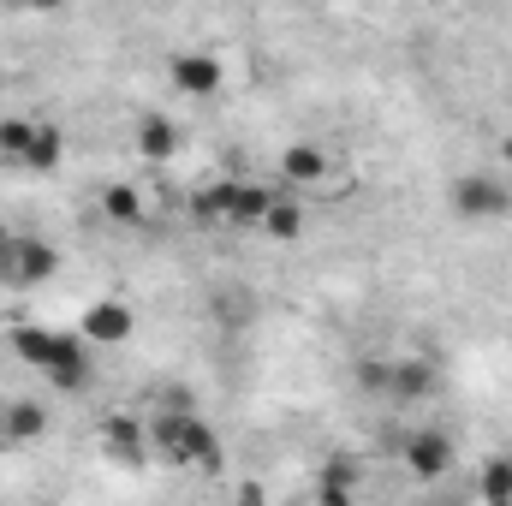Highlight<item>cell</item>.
Segmentation results:
<instances>
[{
	"mask_svg": "<svg viewBox=\"0 0 512 506\" xmlns=\"http://www.w3.org/2000/svg\"><path fill=\"white\" fill-rule=\"evenodd\" d=\"M12 352H18V364H30L36 376H48L60 393H84L90 376H96L84 334H66V328H36V322H24V328H12Z\"/></svg>",
	"mask_w": 512,
	"mask_h": 506,
	"instance_id": "1",
	"label": "cell"
},
{
	"mask_svg": "<svg viewBox=\"0 0 512 506\" xmlns=\"http://www.w3.org/2000/svg\"><path fill=\"white\" fill-rule=\"evenodd\" d=\"M143 429H149V453H155L161 465H179V471H215V465L227 459L221 435H215L197 411H185V405L155 411Z\"/></svg>",
	"mask_w": 512,
	"mask_h": 506,
	"instance_id": "2",
	"label": "cell"
},
{
	"mask_svg": "<svg viewBox=\"0 0 512 506\" xmlns=\"http://www.w3.org/2000/svg\"><path fill=\"white\" fill-rule=\"evenodd\" d=\"M268 203H274V191L268 185H251V179H221V185H209V191H197V221L203 227H262V215H268Z\"/></svg>",
	"mask_w": 512,
	"mask_h": 506,
	"instance_id": "3",
	"label": "cell"
},
{
	"mask_svg": "<svg viewBox=\"0 0 512 506\" xmlns=\"http://www.w3.org/2000/svg\"><path fill=\"white\" fill-rule=\"evenodd\" d=\"M447 203H453V215L471 221V227H483V221H507L512 215V185L501 179V173L471 167V173H459V179L447 185Z\"/></svg>",
	"mask_w": 512,
	"mask_h": 506,
	"instance_id": "4",
	"label": "cell"
},
{
	"mask_svg": "<svg viewBox=\"0 0 512 506\" xmlns=\"http://www.w3.org/2000/svg\"><path fill=\"white\" fill-rule=\"evenodd\" d=\"M54 268H60V251H54L48 239H36V233H6V227H0V286L30 292V286L54 280Z\"/></svg>",
	"mask_w": 512,
	"mask_h": 506,
	"instance_id": "5",
	"label": "cell"
},
{
	"mask_svg": "<svg viewBox=\"0 0 512 506\" xmlns=\"http://www.w3.org/2000/svg\"><path fill=\"white\" fill-rule=\"evenodd\" d=\"M399 459H405V471H417V477H441V471L453 465V435L435 429V423L405 429V435H399Z\"/></svg>",
	"mask_w": 512,
	"mask_h": 506,
	"instance_id": "6",
	"label": "cell"
},
{
	"mask_svg": "<svg viewBox=\"0 0 512 506\" xmlns=\"http://www.w3.org/2000/svg\"><path fill=\"white\" fill-rule=\"evenodd\" d=\"M167 78H173L179 96H215L221 90V60L203 54V48H185V54L167 60Z\"/></svg>",
	"mask_w": 512,
	"mask_h": 506,
	"instance_id": "7",
	"label": "cell"
},
{
	"mask_svg": "<svg viewBox=\"0 0 512 506\" xmlns=\"http://www.w3.org/2000/svg\"><path fill=\"white\" fill-rule=\"evenodd\" d=\"M441 387V370L429 364V358H393L387 364V399H399V405H417V399H429Z\"/></svg>",
	"mask_w": 512,
	"mask_h": 506,
	"instance_id": "8",
	"label": "cell"
},
{
	"mask_svg": "<svg viewBox=\"0 0 512 506\" xmlns=\"http://www.w3.org/2000/svg\"><path fill=\"white\" fill-rule=\"evenodd\" d=\"M131 310L120 304V298H96L90 310H84V340H102V346H120V340H131Z\"/></svg>",
	"mask_w": 512,
	"mask_h": 506,
	"instance_id": "9",
	"label": "cell"
},
{
	"mask_svg": "<svg viewBox=\"0 0 512 506\" xmlns=\"http://www.w3.org/2000/svg\"><path fill=\"white\" fill-rule=\"evenodd\" d=\"M102 447H108L120 465H143V459H149V429H137L131 417H108V423H102Z\"/></svg>",
	"mask_w": 512,
	"mask_h": 506,
	"instance_id": "10",
	"label": "cell"
},
{
	"mask_svg": "<svg viewBox=\"0 0 512 506\" xmlns=\"http://www.w3.org/2000/svg\"><path fill=\"white\" fill-rule=\"evenodd\" d=\"M280 179L286 185H322L328 179V155L316 143H292V149H280Z\"/></svg>",
	"mask_w": 512,
	"mask_h": 506,
	"instance_id": "11",
	"label": "cell"
},
{
	"mask_svg": "<svg viewBox=\"0 0 512 506\" xmlns=\"http://www.w3.org/2000/svg\"><path fill=\"white\" fill-rule=\"evenodd\" d=\"M48 429V411L36 399H18V405H0V441H36Z\"/></svg>",
	"mask_w": 512,
	"mask_h": 506,
	"instance_id": "12",
	"label": "cell"
},
{
	"mask_svg": "<svg viewBox=\"0 0 512 506\" xmlns=\"http://www.w3.org/2000/svg\"><path fill=\"white\" fill-rule=\"evenodd\" d=\"M256 233H268V239H280V245H292V239H304V203H292V197H274Z\"/></svg>",
	"mask_w": 512,
	"mask_h": 506,
	"instance_id": "13",
	"label": "cell"
},
{
	"mask_svg": "<svg viewBox=\"0 0 512 506\" xmlns=\"http://www.w3.org/2000/svg\"><path fill=\"white\" fill-rule=\"evenodd\" d=\"M36 126H42V120H30V114H6V120H0V161H12L18 173H24V155H30V143H36Z\"/></svg>",
	"mask_w": 512,
	"mask_h": 506,
	"instance_id": "14",
	"label": "cell"
},
{
	"mask_svg": "<svg viewBox=\"0 0 512 506\" xmlns=\"http://www.w3.org/2000/svg\"><path fill=\"white\" fill-rule=\"evenodd\" d=\"M66 161V131L60 126H36V143H30V155H24V173H54Z\"/></svg>",
	"mask_w": 512,
	"mask_h": 506,
	"instance_id": "15",
	"label": "cell"
},
{
	"mask_svg": "<svg viewBox=\"0 0 512 506\" xmlns=\"http://www.w3.org/2000/svg\"><path fill=\"white\" fill-rule=\"evenodd\" d=\"M102 215L120 221V227H143V197H137L131 185H108V191H102Z\"/></svg>",
	"mask_w": 512,
	"mask_h": 506,
	"instance_id": "16",
	"label": "cell"
},
{
	"mask_svg": "<svg viewBox=\"0 0 512 506\" xmlns=\"http://www.w3.org/2000/svg\"><path fill=\"white\" fill-rule=\"evenodd\" d=\"M137 149H143V161H173L179 137H173L167 120H143V126H137Z\"/></svg>",
	"mask_w": 512,
	"mask_h": 506,
	"instance_id": "17",
	"label": "cell"
},
{
	"mask_svg": "<svg viewBox=\"0 0 512 506\" xmlns=\"http://www.w3.org/2000/svg\"><path fill=\"white\" fill-rule=\"evenodd\" d=\"M483 495H489V501H512V459H489V471H483Z\"/></svg>",
	"mask_w": 512,
	"mask_h": 506,
	"instance_id": "18",
	"label": "cell"
},
{
	"mask_svg": "<svg viewBox=\"0 0 512 506\" xmlns=\"http://www.w3.org/2000/svg\"><path fill=\"white\" fill-rule=\"evenodd\" d=\"M6 6H18V12H54V6H66V0H6Z\"/></svg>",
	"mask_w": 512,
	"mask_h": 506,
	"instance_id": "19",
	"label": "cell"
},
{
	"mask_svg": "<svg viewBox=\"0 0 512 506\" xmlns=\"http://www.w3.org/2000/svg\"><path fill=\"white\" fill-rule=\"evenodd\" d=\"M501 155H507V161H512V137H507V143H501Z\"/></svg>",
	"mask_w": 512,
	"mask_h": 506,
	"instance_id": "20",
	"label": "cell"
}]
</instances>
